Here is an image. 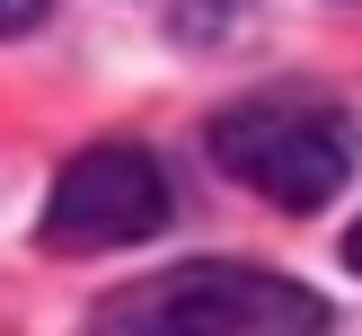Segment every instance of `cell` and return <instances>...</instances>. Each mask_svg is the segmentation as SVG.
I'll use <instances>...</instances> for the list:
<instances>
[{"label":"cell","mask_w":362,"mask_h":336,"mask_svg":"<svg viewBox=\"0 0 362 336\" xmlns=\"http://www.w3.org/2000/svg\"><path fill=\"white\" fill-rule=\"evenodd\" d=\"M212 159L239 186H257L274 212H318L354 177V115L300 98H247L212 124Z\"/></svg>","instance_id":"1"},{"label":"cell","mask_w":362,"mask_h":336,"mask_svg":"<svg viewBox=\"0 0 362 336\" xmlns=\"http://www.w3.org/2000/svg\"><path fill=\"white\" fill-rule=\"evenodd\" d=\"M168 230V177L141 141H98L53 177L45 204V248H141Z\"/></svg>","instance_id":"2"},{"label":"cell","mask_w":362,"mask_h":336,"mask_svg":"<svg viewBox=\"0 0 362 336\" xmlns=\"http://www.w3.org/2000/svg\"><path fill=\"white\" fill-rule=\"evenodd\" d=\"M151 310L168 336H327V301L257 265H186L151 292Z\"/></svg>","instance_id":"3"},{"label":"cell","mask_w":362,"mask_h":336,"mask_svg":"<svg viewBox=\"0 0 362 336\" xmlns=\"http://www.w3.org/2000/svg\"><path fill=\"white\" fill-rule=\"evenodd\" d=\"M45 18V0H0V35H18V27H35Z\"/></svg>","instance_id":"4"},{"label":"cell","mask_w":362,"mask_h":336,"mask_svg":"<svg viewBox=\"0 0 362 336\" xmlns=\"http://www.w3.org/2000/svg\"><path fill=\"white\" fill-rule=\"evenodd\" d=\"M345 265H354V274H362V221H354V239H345Z\"/></svg>","instance_id":"5"},{"label":"cell","mask_w":362,"mask_h":336,"mask_svg":"<svg viewBox=\"0 0 362 336\" xmlns=\"http://www.w3.org/2000/svg\"><path fill=\"white\" fill-rule=\"evenodd\" d=\"M159 336H168V328H159Z\"/></svg>","instance_id":"6"}]
</instances>
